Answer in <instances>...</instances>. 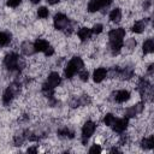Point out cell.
I'll use <instances>...</instances> for the list:
<instances>
[{
  "instance_id": "1",
  "label": "cell",
  "mask_w": 154,
  "mask_h": 154,
  "mask_svg": "<svg viewBox=\"0 0 154 154\" xmlns=\"http://www.w3.org/2000/svg\"><path fill=\"white\" fill-rule=\"evenodd\" d=\"M84 67V61L81 57H73L67 63V65L64 67V76L66 79H71L79 70Z\"/></svg>"
},
{
  "instance_id": "2",
  "label": "cell",
  "mask_w": 154,
  "mask_h": 154,
  "mask_svg": "<svg viewBox=\"0 0 154 154\" xmlns=\"http://www.w3.org/2000/svg\"><path fill=\"white\" fill-rule=\"evenodd\" d=\"M69 25H70V20H69V18L66 17V14H64V13H61V12H58V13L54 16L53 26H54L55 30H58V31H65Z\"/></svg>"
},
{
  "instance_id": "3",
  "label": "cell",
  "mask_w": 154,
  "mask_h": 154,
  "mask_svg": "<svg viewBox=\"0 0 154 154\" xmlns=\"http://www.w3.org/2000/svg\"><path fill=\"white\" fill-rule=\"evenodd\" d=\"M96 129V124L93 120H87L82 126V143L87 144L88 140L94 135Z\"/></svg>"
},
{
  "instance_id": "4",
  "label": "cell",
  "mask_w": 154,
  "mask_h": 154,
  "mask_svg": "<svg viewBox=\"0 0 154 154\" xmlns=\"http://www.w3.org/2000/svg\"><path fill=\"white\" fill-rule=\"evenodd\" d=\"M19 59H20V57H19L17 53L10 52V53H7V54L5 55V58H4V65L6 66L7 70L14 71V70L18 69V61H19Z\"/></svg>"
},
{
  "instance_id": "5",
  "label": "cell",
  "mask_w": 154,
  "mask_h": 154,
  "mask_svg": "<svg viewBox=\"0 0 154 154\" xmlns=\"http://www.w3.org/2000/svg\"><path fill=\"white\" fill-rule=\"evenodd\" d=\"M124 36H125V29L124 28L111 29L108 32L109 43H124V41H123Z\"/></svg>"
},
{
  "instance_id": "6",
  "label": "cell",
  "mask_w": 154,
  "mask_h": 154,
  "mask_svg": "<svg viewBox=\"0 0 154 154\" xmlns=\"http://www.w3.org/2000/svg\"><path fill=\"white\" fill-rule=\"evenodd\" d=\"M128 125H129V118H122V119H116V122L112 125V128H113V131L114 132L123 134L126 130Z\"/></svg>"
},
{
  "instance_id": "7",
  "label": "cell",
  "mask_w": 154,
  "mask_h": 154,
  "mask_svg": "<svg viewBox=\"0 0 154 154\" xmlns=\"http://www.w3.org/2000/svg\"><path fill=\"white\" fill-rule=\"evenodd\" d=\"M46 83H47L49 87H52V88L55 89L57 87L60 85V83H61V77H60V75H59L57 71H53V72H51V73L48 75L47 79H46Z\"/></svg>"
},
{
  "instance_id": "8",
  "label": "cell",
  "mask_w": 154,
  "mask_h": 154,
  "mask_svg": "<svg viewBox=\"0 0 154 154\" xmlns=\"http://www.w3.org/2000/svg\"><path fill=\"white\" fill-rule=\"evenodd\" d=\"M130 99H131V94L126 89H120V90L116 91V94H114V101L118 103H124V102L129 101Z\"/></svg>"
},
{
  "instance_id": "9",
  "label": "cell",
  "mask_w": 154,
  "mask_h": 154,
  "mask_svg": "<svg viewBox=\"0 0 154 154\" xmlns=\"http://www.w3.org/2000/svg\"><path fill=\"white\" fill-rule=\"evenodd\" d=\"M91 35H93V31L88 26H82L78 31H77V36L78 38L82 41V42H87L88 40L91 38Z\"/></svg>"
},
{
  "instance_id": "10",
  "label": "cell",
  "mask_w": 154,
  "mask_h": 154,
  "mask_svg": "<svg viewBox=\"0 0 154 154\" xmlns=\"http://www.w3.org/2000/svg\"><path fill=\"white\" fill-rule=\"evenodd\" d=\"M107 77V70L105 67H97L93 72V79L95 83H101Z\"/></svg>"
},
{
  "instance_id": "11",
  "label": "cell",
  "mask_w": 154,
  "mask_h": 154,
  "mask_svg": "<svg viewBox=\"0 0 154 154\" xmlns=\"http://www.w3.org/2000/svg\"><path fill=\"white\" fill-rule=\"evenodd\" d=\"M147 28V23L144 19H138L136 22H134V24L131 25V30L135 34H142Z\"/></svg>"
},
{
  "instance_id": "12",
  "label": "cell",
  "mask_w": 154,
  "mask_h": 154,
  "mask_svg": "<svg viewBox=\"0 0 154 154\" xmlns=\"http://www.w3.org/2000/svg\"><path fill=\"white\" fill-rule=\"evenodd\" d=\"M49 47V42L46 38H36L34 42V48L35 52H45L47 48Z\"/></svg>"
},
{
  "instance_id": "13",
  "label": "cell",
  "mask_w": 154,
  "mask_h": 154,
  "mask_svg": "<svg viewBox=\"0 0 154 154\" xmlns=\"http://www.w3.org/2000/svg\"><path fill=\"white\" fill-rule=\"evenodd\" d=\"M20 52H22L24 55H26V57L34 54V53H35L34 43H31L30 41H24V42L20 45Z\"/></svg>"
},
{
  "instance_id": "14",
  "label": "cell",
  "mask_w": 154,
  "mask_h": 154,
  "mask_svg": "<svg viewBox=\"0 0 154 154\" xmlns=\"http://www.w3.org/2000/svg\"><path fill=\"white\" fill-rule=\"evenodd\" d=\"M153 51H154V41H153V38L149 37V38H147L143 42V45H142V52L144 54H152Z\"/></svg>"
},
{
  "instance_id": "15",
  "label": "cell",
  "mask_w": 154,
  "mask_h": 154,
  "mask_svg": "<svg viewBox=\"0 0 154 154\" xmlns=\"http://www.w3.org/2000/svg\"><path fill=\"white\" fill-rule=\"evenodd\" d=\"M141 147L143 149H147V150H150L154 148V137L153 135L148 136V137H144L142 141H141Z\"/></svg>"
},
{
  "instance_id": "16",
  "label": "cell",
  "mask_w": 154,
  "mask_h": 154,
  "mask_svg": "<svg viewBox=\"0 0 154 154\" xmlns=\"http://www.w3.org/2000/svg\"><path fill=\"white\" fill-rule=\"evenodd\" d=\"M122 17H123L122 10H120V8H118V7L113 8V10H112V11L109 12V20H111V22L118 23V22H120Z\"/></svg>"
},
{
  "instance_id": "17",
  "label": "cell",
  "mask_w": 154,
  "mask_h": 154,
  "mask_svg": "<svg viewBox=\"0 0 154 154\" xmlns=\"http://www.w3.org/2000/svg\"><path fill=\"white\" fill-rule=\"evenodd\" d=\"M58 136L65 137V138H73L75 134H73V131H71L67 126H64V128H61V129L58 130Z\"/></svg>"
},
{
  "instance_id": "18",
  "label": "cell",
  "mask_w": 154,
  "mask_h": 154,
  "mask_svg": "<svg viewBox=\"0 0 154 154\" xmlns=\"http://www.w3.org/2000/svg\"><path fill=\"white\" fill-rule=\"evenodd\" d=\"M100 8H101V4H100L99 0H90V1L88 2V12H89V13L97 12Z\"/></svg>"
},
{
  "instance_id": "19",
  "label": "cell",
  "mask_w": 154,
  "mask_h": 154,
  "mask_svg": "<svg viewBox=\"0 0 154 154\" xmlns=\"http://www.w3.org/2000/svg\"><path fill=\"white\" fill-rule=\"evenodd\" d=\"M10 42H11V35L8 32L1 31L0 32V46L1 47H5V46L10 45Z\"/></svg>"
},
{
  "instance_id": "20",
  "label": "cell",
  "mask_w": 154,
  "mask_h": 154,
  "mask_svg": "<svg viewBox=\"0 0 154 154\" xmlns=\"http://www.w3.org/2000/svg\"><path fill=\"white\" fill-rule=\"evenodd\" d=\"M36 14H37L38 18L46 19V18H48V16H49V11H48V8H47L46 6H42V7H38V8H37Z\"/></svg>"
},
{
  "instance_id": "21",
  "label": "cell",
  "mask_w": 154,
  "mask_h": 154,
  "mask_svg": "<svg viewBox=\"0 0 154 154\" xmlns=\"http://www.w3.org/2000/svg\"><path fill=\"white\" fill-rule=\"evenodd\" d=\"M114 122H116V116L113 113L105 114V117H103V124L106 126H112L114 124Z\"/></svg>"
},
{
  "instance_id": "22",
  "label": "cell",
  "mask_w": 154,
  "mask_h": 154,
  "mask_svg": "<svg viewBox=\"0 0 154 154\" xmlns=\"http://www.w3.org/2000/svg\"><path fill=\"white\" fill-rule=\"evenodd\" d=\"M78 79L81 82H88L89 79V72L87 71V69H82L78 71Z\"/></svg>"
},
{
  "instance_id": "23",
  "label": "cell",
  "mask_w": 154,
  "mask_h": 154,
  "mask_svg": "<svg viewBox=\"0 0 154 154\" xmlns=\"http://www.w3.org/2000/svg\"><path fill=\"white\" fill-rule=\"evenodd\" d=\"M102 30H103V25H102L101 23H95V24L93 25V28H91L93 34H96V35L101 34V32H102Z\"/></svg>"
},
{
  "instance_id": "24",
  "label": "cell",
  "mask_w": 154,
  "mask_h": 154,
  "mask_svg": "<svg viewBox=\"0 0 154 154\" xmlns=\"http://www.w3.org/2000/svg\"><path fill=\"white\" fill-rule=\"evenodd\" d=\"M22 1L23 0H7L6 1V5L8 6V7H18L20 4H22Z\"/></svg>"
},
{
  "instance_id": "25",
  "label": "cell",
  "mask_w": 154,
  "mask_h": 154,
  "mask_svg": "<svg viewBox=\"0 0 154 154\" xmlns=\"http://www.w3.org/2000/svg\"><path fill=\"white\" fill-rule=\"evenodd\" d=\"M101 152H102V149H101L100 144H97V143L93 144L90 147V149H89V153H101Z\"/></svg>"
},
{
  "instance_id": "26",
  "label": "cell",
  "mask_w": 154,
  "mask_h": 154,
  "mask_svg": "<svg viewBox=\"0 0 154 154\" xmlns=\"http://www.w3.org/2000/svg\"><path fill=\"white\" fill-rule=\"evenodd\" d=\"M26 152H28V153H37V148H35V147H30V148L26 149Z\"/></svg>"
},
{
  "instance_id": "27",
  "label": "cell",
  "mask_w": 154,
  "mask_h": 154,
  "mask_svg": "<svg viewBox=\"0 0 154 154\" xmlns=\"http://www.w3.org/2000/svg\"><path fill=\"white\" fill-rule=\"evenodd\" d=\"M60 0H47V2L49 4V5H55V4H58Z\"/></svg>"
},
{
  "instance_id": "28",
  "label": "cell",
  "mask_w": 154,
  "mask_h": 154,
  "mask_svg": "<svg viewBox=\"0 0 154 154\" xmlns=\"http://www.w3.org/2000/svg\"><path fill=\"white\" fill-rule=\"evenodd\" d=\"M40 1H41V0H30V2H31V4H34V5H35V4H38Z\"/></svg>"
}]
</instances>
